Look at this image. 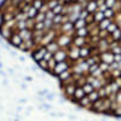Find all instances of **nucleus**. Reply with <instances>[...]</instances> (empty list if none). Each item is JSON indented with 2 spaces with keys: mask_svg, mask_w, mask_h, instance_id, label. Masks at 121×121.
Instances as JSON below:
<instances>
[{
  "mask_svg": "<svg viewBox=\"0 0 121 121\" xmlns=\"http://www.w3.org/2000/svg\"><path fill=\"white\" fill-rule=\"evenodd\" d=\"M56 43L58 44L59 48H69L73 44V36L69 35V34H65V33H62L59 34L56 39Z\"/></svg>",
  "mask_w": 121,
  "mask_h": 121,
  "instance_id": "f257e3e1",
  "label": "nucleus"
},
{
  "mask_svg": "<svg viewBox=\"0 0 121 121\" xmlns=\"http://www.w3.org/2000/svg\"><path fill=\"white\" fill-rule=\"evenodd\" d=\"M68 58L70 59V62H72L70 64H72V67H73L76 60L80 59V48L72 44V46L68 48Z\"/></svg>",
  "mask_w": 121,
  "mask_h": 121,
  "instance_id": "f03ea898",
  "label": "nucleus"
},
{
  "mask_svg": "<svg viewBox=\"0 0 121 121\" xmlns=\"http://www.w3.org/2000/svg\"><path fill=\"white\" fill-rule=\"evenodd\" d=\"M70 68H72V64L68 63L67 60H64V62H59V63L56 64V67H55V69H53V72H52V75L58 76L60 73L65 72V70H69Z\"/></svg>",
  "mask_w": 121,
  "mask_h": 121,
  "instance_id": "7ed1b4c3",
  "label": "nucleus"
},
{
  "mask_svg": "<svg viewBox=\"0 0 121 121\" xmlns=\"http://www.w3.org/2000/svg\"><path fill=\"white\" fill-rule=\"evenodd\" d=\"M32 52H33L32 56H33L34 60L38 63V62H40V60L44 59V56H45V53L47 52V48H46V46H39V47H36L35 50H33Z\"/></svg>",
  "mask_w": 121,
  "mask_h": 121,
  "instance_id": "20e7f679",
  "label": "nucleus"
},
{
  "mask_svg": "<svg viewBox=\"0 0 121 121\" xmlns=\"http://www.w3.org/2000/svg\"><path fill=\"white\" fill-rule=\"evenodd\" d=\"M86 44H87V46H90L88 38H81V36H75V35L73 36V45L74 46L81 48V47L86 46Z\"/></svg>",
  "mask_w": 121,
  "mask_h": 121,
  "instance_id": "39448f33",
  "label": "nucleus"
},
{
  "mask_svg": "<svg viewBox=\"0 0 121 121\" xmlns=\"http://www.w3.org/2000/svg\"><path fill=\"white\" fill-rule=\"evenodd\" d=\"M53 58L56 59L57 63L67 60V58H68V52H67V50H65V48H59L56 53H53Z\"/></svg>",
  "mask_w": 121,
  "mask_h": 121,
  "instance_id": "423d86ee",
  "label": "nucleus"
},
{
  "mask_svg": "<svg viewBox=\"0 0 121 121\" xmlns=\"http://www.w3.org/2000/svg\"><path fill=\"white\" fill-rule=\"evenodd\" d=\"M22 12H24V13L28 16V18L35 19V17H36V15H38L39 11H38L35 7H33L32 5H26V6L22 9Z\"/></svg>",
  "mask_w": 121,
  "mask_h": 121,
  "instance_id": "0eeeda50",
  "label": "nucleus"
},
{
  "mask_svg": "<svg viewBox=\"0 0 121 121\" xmlns=\"http://www.w3.org/2000/svg\"><path fill=\"white\" fill-rule=\"evenodd\" d=\"M9 41H10V44H12L13 46H16L18 48H19V46L23 44V40H22L21 36H19L18 32H12V35H11V38L9 39Z\"/></svg>",
  "mask_w": 121,
  "mask_h": 121,
  "instance_id": "6e6552de",
  "label": "nucleus"
},
{
  "mask_svg": "<svg viewBox=\"0 0 121 121\" xmlns=\"http://www.w3.org/2000/svg\"><path fill=\"white\" fill-rule=\"evenodd\" d=\"M85 9L88 11V13L93 15L98 10V4H97V1H91V0H88V1L85 4Z\"/></svg>",
  "mask_w": 121,
  "mask_h": 121,
  "instance_id": "1a4fd4ad",
  "label": "nucleus"
},
{
  "mask_svg": "<svg viewBox=\"0 0 121 121\" xmlns=\"http://www.w3.org/2000/svg\"><path fill=\"white\" fill-rule=\"evenodd\" d=\"M33 35H34V30H30V29H24L22 32H19V36L22 38L23 41L33 39Z\"/></svg>",
  "mask_w": 121,
  "mask_h": 121,
  "instance_id": "9d476101",
  "label": "nucleus"
},
{
  "mask_svg": "<svg viewBox=\"0 0 121 121\" xmlns=\"http://www.w3.org/2000/svg\"><path fill=\"white\" fill-rule=\"evenodd\" d=\"M0 34H1V36H4L5 39H10L11 38V35H12V30L10 29L9 27H6V24H4V26H1L0 27Z\"/></svg>",
  "mask_w": 121,
  "mask_h": 121,
  "instance_id": "9b49d317",
  "label": "nucleus"
},
{
  "mask_svg": "<svg viewBox=\"0 0 121 121\" xmlns=\"http://www.w3.org/2000/svg\"><path fill=\"white\" fill-rule=\"evenodd\" d=\"M91 56H92V52H91V48L88 46H84L80 48V58L81 59H86Z\"/></svg>",
  "mask_w": 121,
  "mask_h": 121,
  "instance_id": "f8f14e48",
  "label": "nucleus"
},
{
  "mask_svg": "<svg viewBox=\"0 0 121 121\" xmlns=\"http://www.w3.org/2000/svg\"><path fill=\"white\" fill-rule=\"evenodd\" d=\"M74 35H75V36H81V38H88V36H90V30H88L87 27H85V28H81V29L75 30Z\"/></svg>",
  "mask_w": 121,
  "mask_h": 121,
  "instance_id": "ddd939ff",
  "label": "nucleus"
},
{
  "mask_svg": "<svg viewBox=\"0 0 121 121\" xmlns=\"http://www.w3.org/2000/svg\"><path fill=\"white\" fill-rule=\"evenodd\" d=\"M87 27V23H86V19H82V18H79L74 22V29L78 30V29H81V28H85Z\"/></svg>",
  "mask_w": 121,
  "mask_h": 121,
  "instance_id": "4468645a",
  "label": "nucleus"
},
{
  "mask_svg": "<svg viewBox=\"0 0 121 121\" xmlns=\"http://www.w3.org/2000/svg\"><path fill=\"white\" fill-rule=\"evenodd\" d=\"M46 48H47V51L48 52H51V53H56L58 50H59V46L56 41H52V43H50L46 45Z\"/></svg>",
  "mask_w": 121,
  "mask_h": 121,
  "instance_id": "2eb2a0df",
  "label": "nucleus"
},
{
  "mask_svg": "<svg viewBox=\"0 0 121 121\" xmlns=\"http://www.w3.org/2000/svg\"><path fill=\"white\" fill-rule=\"evenodd\" d=\"M93 18H95V23H99V22H102L103 19H104V15L103 12H100V11H96L93 13Z\"/></svg>",
  "mask_w": 121,
  "mask_h": 121,
  "instance_id": "dca6fc26",
  "label": "nucleus"
},
{
  "mask_svg": "<svg viewBox=\"0 0 121 121\" xmlns=\"http://www.w3.org/2000/svg\"><path fill=\"white\" fill-rule=\"evenodd\" d=\"M44 5H45V1H44V0H34L33 4H32V6L35 7L38 11H40V10H41V7H43Z\"/></svg>",
  "mask_w": 121,
  "mask_h": 121,
  "instance_id": "f3484780",
  "label": "nucleus"
},
{
  "mask_svg": "<svg viewBox=\"0 0 121 121\" xmlns=\"http://www.w3.org/2000/svg\"><path fill=\"white\" fill-rule=\"evenodd\" d=\"M34 32H45L44 22H36L35 26H34Z\"/></svg>",
  "mask_w": 121,
  "mask_h": 121,
  "instance_id": "a211bd4d",
  "label": "nucleus"
},
{
  "mask_svg": "<svg viewBox=\"0 0 121 121\" xmlns=\"http://www.w3.org/2000/svg\"><path fill=\"white\" fill-rule=\"evenodd\" d=\"M63 17H64V15H56L53 18V24H56V26L63 24Z\"/></svg>",
  "mask_w": 121,
  "mask_h": 121,
  "instance_id": "6ab92c4d",
  "label": "nucleus"
},
{
  "mask_svg": "<svg viewBox=\"0 0 121 121\" xmlns=\"http://www.w3.org/2000/svg\"><path fill=\"white\" fill-rule=\"evenodd\" d=\"M46 5L48 6L50 10H53L57 5H59V1H58V0H47V1H46Z\"/></svg>",
  "mask_w": 121,
  "mask_h": 121,
  "instance_id": "aec40b11",
  "label": "nucleus"
},
{
  "mask_svg": "<svg viewBox=\"0 0 121 121\" xmlns=\"http://www.w3.org/2000/svg\"><path fill=\"white\" fill-rule=\"evenodd\" d=\"M35 19H32V18H28L26 21V24H27V29H30V30H34V26H35Z\"/></svg>",
  "mask_w": 121,
  "mask_h": 121,
  "instance_id": "412c9836",
  "label": "nucleus"
},
{
  "mask_svg": "<svg viewBox=\"0 0 121 121\" xmlns=\"http://www.w3.org/2000/svg\"><path fill=\"white\" fill-rule=\"evenodd\" d=\"M47 64H48V72L52 74V72H53V69H55V67H56V64H57V62H56V59L55 58H52V59H50L48 62H47Z\"/></svg>",
  "mask_w": 121,
  "mask_h": 121,
  "instance_id": "4be33fe9",
  "label": "nucleus"
},
{
  "mask_svg": "<svg viewBox=\"0 0 121 121\" xmlns=\"http://www.w3.org/2000/svg\"><path fill=\"white\" fill-rule=\"evenodd\" d=\"M63 7H64V5L59 4V5H57V6L52 10V11H53L55 15H62V12H63Z\"/></svg>",
  "mask_w": 121,
  "mask_h": 121,
  "instance_id": "5701e85b",
  "label": "nucleus"
},
{
  "mask_svg": "<svg viewBox=\"0 0 121 121\" xmlns=\"http://www.w3.org/2000/svg\"><path fill=\"white\" fill-rule=\"evenodd\" d=\"M46 19V15L43 12H38L36 17H35V22H45Z\"/></svg>",
  "mask_w": 121,
  "mask_h": 121,
  "instance_id": "b1692460",
  "label": "nucleus"
},
{
  "mask_svg": "<svg viewBox=\"0 0 121 121\" xmlns=\"http://www.w3.org/2000/svg\"><path fill=\"white\" fill-rule=\"evenodd\" d=\"M38 65L41 68V69H44V70H46V72H48V64H47V62L46 60H40V62H38Z\"/></svg>",
  "mask_w": 121,
  "mask_h": 121,
  "instance_id": "393cba45",
  "label": "nucleus"
},
{
  "mask_svg": "<svg viewBox=\"0 0 121 121\" xmlns=\"http://www.w3.org/2000/svg\"><path fill=\"white\" fill-rule=\"evenodd\" d=\"M88 15H90V13H88V11H87V10H86V9L84 7V9L81 10V12L79 13V18H82V19H86Z\"/></svg>",
  "mask_w": 121,
  "mask_h": 121,
  "instance_id": "a878e982",
  "label": "nucleus"
},
{
  "mask_svg": "<svg viewBox=\"0 0 121 121\" xmlns=\"http://www.w3.org/2000/svg\"><path fill=\"white\" fill-rule=\"evenodd\" d=\"M45 15H46V18H47V19H52V21H53V18H55V16H56V15L53 13L52 10H48Z\"/></svg>",
  "mask_w": 121,
  "mask_h": 121,
  "instance_id": "bb28decb",
  "label": "nucleus"
},
{
  "mask_svg": "<svg viewBox=\"0 0 121 121\" xmlns=\"http://www.w3.org/2000/svg\"><path fill=\"white\" fill-rule=\"evenodd\" d=\"M53 58V53H51V52H46L45 53V56H44V60H46V62H48L50 59H52Z\"/></svg>",
  "mask_w": 121,
  "mask_h": 121,
  "instance_id": "cd10ccee",
  "label": "nucleus"
},
{
  "mask_svg": "<svg viewBox=\"0 0 121 121\" xmlns=\"http://www.w3.org/2000/svg\"><path fill=\"white\" fill-rule=\"evenodd\" d=\"M48 10H50V9H48V6H47V5H46V3H45V5H44V6L41 7V10H40L39 12H43V13H46V12L48 11Z\"/></svg>",
  "mask_w": 121,
  "mask_h": 121,
  "instance_id": "c85d7f7f",
  "label": "nucleus"
},
{
  "mask_svg": "<svg viewBox=\"0 0 121 121\" xmlns=\"http://www.w3.org/2000/svg\"><path fill=\"white\" fill-rule=\"evenodd\" d=\"M5 24V19H4V13L0 11V27Z\"/></svg>",
  "mask_w": 121,
  "mask_h": 121,
  "instance_id": "c756f323",
  "label": "nucleus"
},
{
  "mask_svg": "<svg viewBox=\"0 0 121 121\" xmlns=\"http://www.w3.org/2000/svg\"><path fill=\"white\" fill-rule=\"evenodd\" d=\"M19 50H23V51H29V47L27 46V44H26V43H23L21 46H19Z\"/></svg>",
  "mask_w": 121,
  "mask_h": 121,
  "instance_id": "7c9ffc66",
  "label": "nucleus"
},
{
  "mask_svg": "<svg viewBox=\"0 0 121 121\" xmlns=\"http://www.w3.org/2000/svg\"><path fill=\"white\" fill-rule=\"evenodd\" d=\"M44 1H47V0H44Z\"/></svg>",
  "mask_w": 121,
  "mask_h": 121,
  "instance_id": "2f4dec72",
  "label": "nucleus"
}]
</instances>
